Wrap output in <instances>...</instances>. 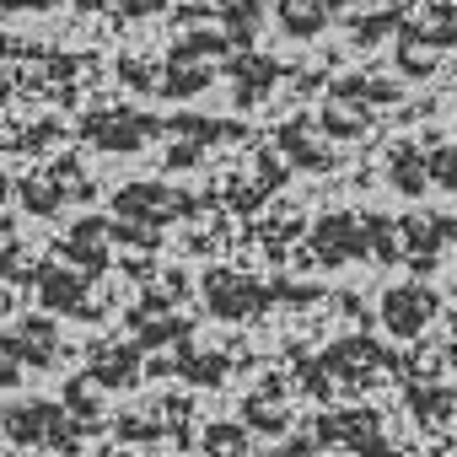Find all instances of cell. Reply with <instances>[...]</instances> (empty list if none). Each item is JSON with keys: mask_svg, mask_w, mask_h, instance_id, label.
Instances as JSON below:
<instances>
[{"mask_svg": "<svg viewBox=\"0 0 457 457\" xmlns=\"http://www.w3.org/2000/svg\"><path fill=\"white\" fill-rule=\"evenodd\" d=\"M398 60H403V71H409V76H425V71L436 65V60H430V49H420V33H403Z\"/></svg>", "mask_w": 457, "mask_h": 457, "instance_id": "6", "label": "cell"}, {"mask_svg": "<svg viewBox=\"0 0 457 457\" xmlns=\"http://www.w3.org/2000/svg\"><path fill=\"white\" fill-rule=\"evenodd\" d=\"M87 129H92V140L108 145V151H135L140 135H151V119H140V113H108V119H92Z\"/></svg>", "mask_w": 457, "mask_h": 457, "instance_id": "2", "label": "cell"}, {"mask_svg": "<svg viewBox=\"0 0 457 457\" xmlns=\"http://www.w3.org/2000/svg\"><path fill=\"white\" fill-rule=\"evenodd\" d=\"M210 441H215V452H220V457H237V446H243V436H237V430H210Z\"/></svg>", "mask_w": 457, "mask_h": 457, "instance_id": "7", "label": "cell"}, {"mask_svg": "<svg viewBox=\"0 0 457 457\" xmlns=\"http://www.w3.org/2000/svg\"><path fill=\"white\" fill-rule=\"evenodd\" d=\"M6 425H12V436H17V441H33V436H54L60 414H54V409L44 403V409H28V414H12Z\"/></svg>", "mask_w": 457, "mask_h": 457, "instance_id": "5", "label": "cell"}, {"mask_svg": "<svg viewBox=\"0 0 457 457\" xmlns=\"http://www.w3.org/2000/svg\"><path fill=\"white\" fill-rule=\"evenodd\" d=\"M280 22L291 38H312L328 28V12H323V0H280Z\"/></svg>", "mask_w": 457, "mask_h": 457, "instance_id": "4", "label": "cell"}, {"mask_svg": "<svg viewBox=\"0 0 457 457\" xmlns=\"http://www.w3.org/2000/svg\"><path fill=\"white\" fill-rule=\"evenodd\" d=\"M382 312H387V328H393V334H414V328L436 312V296H430L425 286H398V291H387Z\"/></svg>", "mask_w": 457, "mask_h": 457, "instance_id": "1", "label": "cell"}, {"mask_svg": "<svg viewBox=\"0 0 457 457\" xmlns=\"http://www.w3.org/2000/svg\"><path fill=\"white\" fill-rule=\"evenodd\" d=\"M6 6H49V0H6Z\"/></svg>", "mask_w": 457, "mask_h": 457, "instance_id": "9", "label": "cell"}, {"mask_svg": "<svg viewBox=\"0 0 457 457\" xmlns=\"http://www.w3.org/2000/svg\"><path fill=\"white\" fill-rule=\"evenodd\" d=\"M119 6H124V17H145V12L167 6V0H119Z\"/></svg>", "mask_w": 457, "mask_h": 457, "instance_id": "8", "label": "cell"}, {"mask_svg": "<svg viewBox=\"0 0 457 457\" xmlns=\"http://www.w3.org/2000/svg\"><path fill=\"white\" fill-rule=\"evenodd\" d=\"M204 296H210V307H215L220 318H243L248 307H259V291H253L248 280H237V275H215V280H204Z\"/></svg>", "mask_w": 457, "mask_h": 457, "instance_id": "3", "label": "cell"}]
</instances>
